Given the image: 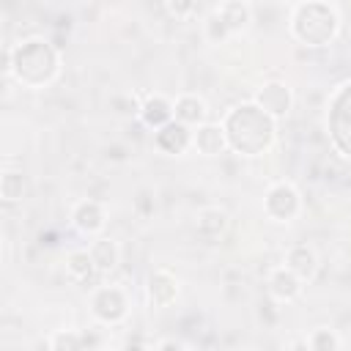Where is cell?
<instances>
[{"label":"cell","mask_w":351,"mask_h":351,"mask_svg":"<svg viewBox=\"0 0 351 351\" xmlns=\"http://www.w3.org/2000/svg\"><path fill=\"white\" fill-rule=\"evenodd\" d=\"M3 74L14 77L25 88H47L60 74V49L44 36H30L16 44H5Z\"/></svg>","instance_id":"6da1fadb"},{"label":"cell","mask_w":351,"mask_h":351,"mask_svg":"<svg viewBox=\"0 0 351 351\" xmlns=\"http://www.w3.org/2000/svg\"><path fill=\"white\" fill-rule=\"evenodd\" d=\"M219 123L228 140V151L239 156H261L277 137V121L269 118L252 99L233 104Z\"/></svg>","instance_id":"7a4b0ae2"},{"label":"cell","mask_w":351,"mask_h":351,"mask_svg":"<svg viewBox=\"0 0 351 351\" xmlns=\"http://www.w3.org/2000/svg\"><path fill=\"white\" fill-rule=\"evenodd\" d=\"M291 36L304 47H329L340 33V14L332 3L324 0H302L291 5L288 14Z\"/></svg>","instance_id":"3957f363"},{"label":"cell","mask_w":351,"mask_h":351,"mask_svg":"<svg viewBox=\"0 0 351 351\" xmlns=\"http://www.w3.org/2000/svg\"><path fill=\"white\" fill-rule=\"evenodd\" d=\"M90 315L104 326H118L129 315V296L118 285H99L90 293Z\"/></svg>","instance_id":"277c9868"},{"label":"cell","mask_w":351,"mask_h":351,"mask_svg":"<svg viewBox=\"0 0 351 351\" xmlns=\"http://www.w3.org/2000/svg\"><path fill=\"white\" fill-rule=\"evenodd\" d=\"M302 211V195L291 181H274L269 184L263 195V214L274 222H291Z\"/></svg>","instance_id":"5b68a950"},{"label":"cell","mask_w":351,"mask_h":351,"mask_svg":"<svg viewBox=\"0 0 351 351\" xmlns=\"http://www.w3.org/2000/svg\"><path fill=\"white\" fill-rule=\"evenodd\" d=\"M252 101L274 121H282L288 118V112L293 110V90L288 82L282 80H266L261 88H255V96Z\"/></svg>","instance_id":"8992f818"},{"label":"cell","mask_w":351,"mask_h":351,"mask_svg":"<svg viewBox=\"0 0 351 351\" xmlns=\"http://www.w3.org/2000/svg\"><path fill=\"white\" fill-rule=\"evenodd\" d=\"M178 291H181V282L170 269L159 266V269L148 271V277H145V299H148L151 307H156V310L170 307L178 299Z\"/></svg>","instance_id":"52a82bcc"},{"label":"cell","mask_w":351,"mask_h":351,"mask_svg":"<svg viewBox=\"0 0 351 351\" xmlns=\"http://www.w3.org/2000/svg\"><path fill=\"white\" fill-rule=\"evenodd\" d=\"M69 219H71V225H74L82 236H99V233L104 230V225H107V211H104V206H101L99 200L82 197V200H77V203L71 206Z\"/></svg>","instance_id":"ba28073f"},{"label":"cell","mask_w":351,"mask_h":351,"mask_svg":"<svg viewBox=\"0 0 351 351\" xmlns=\"http://www.w3.org/2000/svg\"><path fill=\"white\" fill-rule=\"evenodd\" d=\"M137 118H140L143 126H148V129L156 132V129L167 126L170 121H176L173 101H170L165 93H148V96L140 101V107H137Z\"/></svg>","instance_id":"9c48e42d"},{"label":"cell","mask_w":351,"mask_h":351,"mask_svg":"<svg viewBox=\"0 0 351 351\" xmlns=\"http://www.w3.org/2000/svg\"><path fill=\"white\" fill-rule=\"evenodd\" d=\"M154 145H156V151H162L167 156H181L192 148V129L178 121H170L167 126L154 132Z\"/></svg>","instance_id":"30bf717a"},{"label":"cell","mask_w":351,"mask_h":351,"mask_svg":"<svg viewBox=\"0 0 351 351\" xmlns=\"http://www.w3.org/2000/svg\"><path fill=\"white\" fill-rule=\"evenodd\" d=\"M266 288H269V296H271L274 302H293V299L302 296L304 282H302L285 263H280V266H274V269L269 271Z\"/></svg>","instance_id":"8fae6325"},{"label":"cell","mask_w":351,"mask_h":351,"mask_svg":"<svg viewBox=\"0 0 351 351\" xmlns=\"http://www.w3.org/2000/svg\"><path fill=\"white\" fill-rule=\"evenodd\" d=\"M192 148L208 159L219 156L228 151V140H225V132H222V123H200L197 129H192Z\"/></svg>","instance_id":"7c38bea8"},{"label":"cell","mask_w":351,"mask_h":351,"mask_svg":"<svg viewBox=\"0 0 351 351\" xmlns=\"http://www.w3.org/2000/svg\"><path fill=\"white\" fill-rule=\"evenodd\" d=\"M173 112H176V121L178 123H184L189 129H197L200 123H206L208 107H206L203 96H197V93H181L173 101Z\"/></svg>","instance_id":"4fadbf2b"},{"label":"cell","mask_w":351,"mask_h":351,"mask_svg":"<svg viewBox=\"0 0 351 351\" xmlns=\"http://www.w3.org/2000/svg\"><path fill=\"white\" fill-rule=\"evenodd\" d=\"M285 266L302 280V282H310L315 274H318V255L313 247L307 244H293L288 252H285Z\"/></svg>","instance_id":"5bb4252c"},{"label":"cell","mask_w":351,"mask_h":351,"mask_svg":"<svg viewBox=\"0 0 351 351\" xmlns=\"http://www.w3.org/2000/svg\"><path fill=\"white\" fill-rule=\"evenodd\" d=\"M90 258H93V263H96V271L99 274H110V271H115L118 269V263H121V247H118V241L115 239H107V236H99V239H93L90 241Z\"/></svg>","instance_id":"9a60e30c"},{"label":"cell","mask_w":351,"mask_h":351,"mask_svg":"<svg viewBox=\"0 0 351 351\" xmlns=\"http://www.w3.org/2000/svg\"><path fill=\"white\" fill-rule=\"evenodd\" d=\"M214 11H217V16L228 25L230 36H233V33H241V30L252 22V5L244 3V0H225V3L214 5Z\"/></svg>","instance_id":"2e32d148"},{"label":"cell","mask_w":351,"mask_h":351,"mask_svg":"<svg viewBox=\"0 0 351 351\" xmlns=\"http://www.w3.org/2000/svg\"><path fill=\"white\" fill-rule=\"evenodd\" d=\"M195 228L203 239H219L228 230V211L219 208V206H206V208L197 211Z\"/></svg>","instance_id":"e0dca14e"},{"label":"cell","mask_w":351,"mask_h":351,"mask_svg":"<svg viewBox=\"0 0 351 351\" xmlns=\"http://www.w3.org/2000/svg\"><path fill=\"white\" fill-rule=\"evenodd\" d=\"M66 271L71 280L77 282H90L99 271H96V263L90 258V250H71L66 255Z\"/></svg>","instance_id":"ac0fdd59"},{"label":"cell","mask_w":351,"mask_h":351,"mask_svg":"<svg viewBox=\"0 0 351 351\" xmlns=\"http://www.w3.org/2000/svg\"><path fill=\"white\" fill-rule=\"evenodd\" d=\"M49 351H88V335L77 329H55L47 340Z\"/></svg>","instance_id":"d6986e66"},{"label":"cell","mask_w":351,"mask_h":351,"mask_svg":"<svg viewBox=\"0 0 351 351\" xmlns=\"http://www.w3.org/2000/svg\"><path fill=\"white\" fill-rule=\"evenodd\" d=\"M25 189H27V181H25L22 170H3V176H0V197L5 203H19L25 197Z\"/></svg>","instance_id":"ffe728a7"},{"label":"cell","mask_w":351,"mask_h":351,"mask_svg":"<svg viewBox=\"0 0 351 351\" xmlns=\"http://www.w3.org/2000/svg\"><path fill=\"white\" fill-rule=\"evenodd\" d=\"M307 343H310V351H340V337L335 329L329 326H318L307 335Z\"/></svg>","instance_id":"44dd1931"},{"label":"cell","mask_w":351,"mask_h":351,"mask_svg":"<svg viewBox=\"0 0 351 351\" xmlns=\"http://www.w3.org/2000/svg\"><path fill=\"white\" fill-rule=\"evenodd\" d=\"M203 36L211 41V44H222L228 36H230V30H228V25L217 16V11L211 8V14L206 16V22H203Z\"/></svg>","instance_id":"7402d4cb"},{"label":"cell","mask_w":351,"mask_h":351,"mask_svg":"<svg viewBox=\"0 0 351 351\" xmlns=\"http://www.w3.org/2000/svg\"><path fill=\"white\" fill-rule=\"evenodd\" d=\"M165 8H167L173 16H189V14H195L197 5H195L192 0H167Z\"/></svg>","instance_id":"603a6c76"},{"label":"cell","mask_w":351,"mask_h":351,"mask_svg":"<svg viewBox=\"0 0 351 351\" xmlns=\"http://www.w3.org/2000/svg\"><path fill=\"white\" fill-rule=\"evenodd\" d=\"M288 351H310V343H307V337H296V340H291Z\"/></svg>","instance_id":"cb8c5ba5"},{"label":"cell","mask_w":351,"mask_h":351,"mask_svg":"<svg viewBox=\"0 0 351 351\" xmlns=\"http://www.w3.org/2000/svg\"><path fill=\"white\" fill-rule=\"evenodd\" d=\"M121 351H151L148 346H143L140 340H129V343H123L121 346Z\"/></svg>","instance_id":"d4e9b609"},{"label":"cell","mask_w":351,"mask_h":351,"mask_svg":"<svg viewBox=\"0 0 351 351\" xmlns=\"http://www.w3.org/2000/svg\"><path fill=\"white\" fill-rule=\"evenodd\" d=\"M184 346H178V343H173V340H165L162 346H159V351H181Z\"/></svg>","instance_id":"484cf974"},{"label":"cell","mask_w":351,"mask_h":351,"mask_svg":"<svg viewBox=\"0 0 351 351\" xmlns=\"http://www.w3.org/2000/svg\"><path fill=\"white\" fill-rule=\"evenodd\" d=\"M181 351H203V348H197V346H184Z\"/></svg>","instance_id":"4316f807"}]
</instances>
